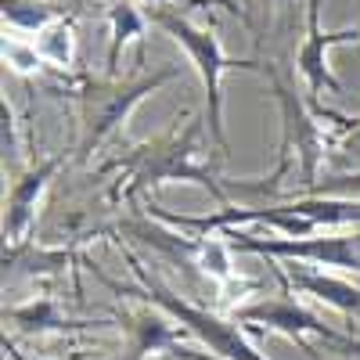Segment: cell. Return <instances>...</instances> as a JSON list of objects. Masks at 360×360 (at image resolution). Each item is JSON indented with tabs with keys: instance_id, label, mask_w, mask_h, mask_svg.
<instances>
[{
	"instance_id": "6da1fadb",
	"label": "cell",
	"mask_w": 360,
	"mask_h": 360,
	"mask_svg": "<svg viewBox=\"0 0 360 360\" xmlns=\"http://www.w3.org/2000/svg\"><path fill=\"white\" fill-rule=\"evenodd\" d=\"M148 22L159 25L166 37H173L180 47L188 51L191 58V65L205 86V127H209V137H213V144L220 148V155H227V130H224V94H220V86H224V76L234 72V69H245V72H259L263 76V65L259 62H242V58H231L217 33H209V29L195 25L191 18H184L180 11L166 8V4H152L144 11Z\"/></svg>"
},
{
	"instance_id": "7a4b0ae2",
	"label": "cell",
	"mask_w": 360,
	"mask_h": 360,
	"mask_svg": "<svg viewBox=\"0 0 360 360\" xmlns=\"http://www.w3.org/2000/svg\"><path fill=\"white\" fill-rule=\"evenodd\" d=\"M205 127V115L195 119V123H188V130H173L159 141H148L141 148H134L130 155L119 159V166L127 169V188L123 195H141L148 188H159L166 184V180H188V184H198L205 188L209 195H213L220 205H231L227 202V191L217 184L213 169H205L195 162V141L202 137Z\"/></svg>"
},
{
	"instance_id": "3957f363",
	"label": "cell",
	"mask_w": 360,
	"mask_h": 360,
	"mask_svg": "<svg viewBox=\"0 0 360 360\" xmlns=\"http://www.w3.org/2000/svg\"><path fill=\"white\" fill-rule=\"evenodd\" d=\"M263 76L270 79V86H274V101L281 108V155H278V166L274 173H270L263 184H256V180H245V184H234L242 191H252V195H274L281 176L299 162V188L310 191L317 184V166L324 159V148H328V134L317 127V119L307 112V105L299 101L292 90L285 86V79L263 65Z\"/></svg>"
},
{
	"instance_id": "277c9868",
	"label": "cell",
	"mask_w": 360,
	"mask_h": 360,
	"mask_svg": "<svg viewBox=\"0 0 360 360\" xmlns=\"http://www.w3.org/2000/svg\"><path fill=\"white\" fill-rule=\"evenodd\" d=\"M176 76H180V69L166 65L159 72L134 76V79H115V76L90 79L79 90V155H90L148 94H155L162 83H169Z\"/></svg>"
},
{
	"instance_id": "5b68a950",
	"label": "cell",
	"mask_w": 360,
	"mask_h": 360,
	"mask_svg": "<svg viewBox=\"0 0 360 360\" xmlns=\"http://www.w3.org/2000/svg\"><path fill=\"white\" fill-rule=\"evenodd\" d=\"M127 259H130V266H134L137 281L144 285V295H141V299H148V303H155V307L166 310L169 317H176L191 335H198L217 356H224V360H266L263 353H256V346L242 335V328H238V324H231V321H224V317H217V314L184 303L176 292H169L166 285H159L152 274H148L141 259H134L130 252H127Z\"/></svg>"
},
{
	"instance_id": "8992f818",
	"label": "cell",
	"mask_w": 360,
	"mask_h": 360,
	"mask_svg": "<svg viewBox=\"0 0 360 360\" xmlns=\"http://www.w3.org/2000/svg\"><path fill=\"white\" fill-rule=\"evenodd\" d=\"M231 249L259 252L270 259H295V263H317V266H349L360 270V238H288V234H242L231 231Z\"/></svg>"
},
{
	"instance_id": "52a82bcc",
	"label": "cell",
	"mask_w": 360,
	"mask_h": 360,
	"mask_svg": "<svg viewBox=\"0 0 360 360\" xmlns=\"http://www.w3.org/2000/svg\"><path fill=\"white\" fill-rule=\"evenodd\" d=\"M234 321H242V324H263V328H270V332H281V335L303 342V346H307V335H321L324 342H332V346L360 356V342L353 335L339 332V328H332V324H324L310 310H299L295 303H256V307H242V310L234 314ZM307 353H310V346H307Z\"/></svg>"
},
{
	"instance_id": "ba28073f",
	"label": "cell",
	"mask_w": 360,
	"mask_h": 360,
	"mask_svg": "<svg viewBox=\"0 0 360 360\" xmlns=\"http://www.w3.org/2000/svg\"><path fill=\"white\" fill-rule=\"evenodd\" d=\"M360 40V29H339V33H324L321 29V0H307V37L303 47L295 54V65L303 72V79L310 83V105L332 90V94H342V83L332 76L328 69V51L339 47V44H356Z\"/></svg>"
},
{
	"instance_id": "9c48e42d",
	"label": "cell",
	"mask_w": 360,
	"mask_h": 360,
	"mask_svg": "<svg viewBox=\"0 0 360 360\" xmlns=\"http://www.w3.org/2000/svg\"><path fill=\"white\" fill-rule=\"evenodd\" d=\"M58 166H62V155L58 159H44L40 166H33L29 173H22L15 184H11V195H8V213H4V238L8 245L18 249L25 242L29 227L37 224V202L47 188V180L58 173Z\"/></svg>"
},
{
	"instance_id": "30bf717a",
	"label": "cell",
	"mask_w": 360,
	"mask_h": 360,
	"mask_svg": "<svg viewBox=\"0 0 360 360\" xmlns=\"http://www.w3.org/2000/svg\"><path fill=\"white\" fill-rule=\"evenodd\" d=\"M285 278L307 295H317L321 303L335 307L339 314H349L360 321V288L342 281V278H332V274H321L310 263H285Z\"/></svg>"
},
{
	"instance_id": "8fae6325",
	"label": "cell",
	"mask_w": 360,
	"mask_h": 360,
	"mask_svg": "<svg viewBox=\"0 0 360 360\" xmlns=\"http://www.w3.org/2000/svg\"><path fill=\"white\" fill-rule=\"evenodd\" d=\"M180 335L184 332H176V328H169L166 321L144 314V310L130 314V317H123V339H127L123 360H144L148 353H155L162 346H173Z\"/></svg>"
},
{
	"instance_id": "7c38bea8",
	"label": "cell",
	"mask_w": 360,
	"mask_h": 360,
	"mask_svg": "<svg viewBox=\"0 0 360 360\" xmlns=\"http://www.w3.org/2000/svg\"><path fill=\"white\" fill-rule=\"evenodd\" d=\"M112 22V44H108V76L119 72V51H123L127 40H137V62H144V25L148 15H141L130 0H119L108 15Z\"/></svg>"
},
{
	"instance_id": "4fadbf2b",
	"label": "cell",
	"mask_w": 360,
	"mask_h": 360,
	"mask_svg": "<svg viewBox=\"0 0 360 360\" xmlns=\"http://www.w3.org/2000/svg\"><path fill=\"white\" fill-rule=\"evenodd\" d=\"M8 317L18 324V328H25V332H47V328H58V332H72V328H98V324H105V321H69V317H62L54 310V303H33V307H15V310H8Z\"/></svg>"
},
{
	"instance_id": "5bb4252c",
	"label": "cell",
	"mask_w": 360,
	"mask_h": 360,
	"mask_svg": "<svg viewBox=\"0 0 360 360\" xmlns=\"http://www.w3.org/2000/svg\"><path fill=\"white\" fill-rule=\"evenodd\" d=\"M4 18H8L11 25H22V29H44V25L58 22V11L40 8V4H18V0H4Z\"/></svg>"
},
{
	"instance_id": "9a60e30c",
	"label": "cell",
	"mask_w": 360,
	"mask_h": 360,
	"mask_svg": "<svg viewBox=\"0 0 360 360\" xmlns=\"http://www.w3.org/2000/svg\"><path fill=\"white\" fill-rule=\"evenodd\" d=\"M44 54L51 58L54 65H65L69 62V25H62V29H54V33H44Z\"/></svg>"
},
{
	"instance_id": "2e32d148",
	"label": "cell",
	"mask_w": 360,
	"mask_h": 360,
	"mask_svg": "<svg viewBox=\"0 0 360 360\" xmlns=\"http://www.w3.org/2000/svg\"><path fill=\"white\" fill-rule=\"evenodd\" d=\"M169 4H180V8H227L231 15H238V22L249 25V15L234 4V0H169Z\"/></svg>"
},
{
	"instance_id": "e0dca14e",
	"label": "cell",
	"mask_w": 360,
	"mask_h": 360,
	"mask_svg": "<svg viewBox=\"0 0 360 360\" xmlns=\"http://www.w3.org/2000/svg\"><path fill=\"white\" fill-rule=\"evenodd\" d=\"M314 112H317L321 119H332V123H339L346 134H349V130L360 123V115H339V112H332V108H321V105H314Z\"/></svg>"
},
{
	"instance_id": "ac0fdd59",
	"label": "cell",
	"mask_w": 360,
	"mask_h": 360,
	"mask_svg": "<svg viewBox=\"0 0 360 360\" xmlns=\"http://www.w3.org/2000/svg\"><path fill=\"white\" fill-rule=\"evenodd\" d=\"M342 155H349V159H360V123L342 137Z\"/></svg>"
},
{
	"instance_id": "d6986e66",
	"label": "cell",
	"mask_w": 360,
	"mask_h": 360,
	"mask_svg": "<svg viewBox=\"0 0 360 360\" xmlns=\"http://www.w3.org/2000/svg\"><path fill=\"white\" fill-rule=\"evenodd\" d=\"M4 353H8V360H25V356H22V353L15 349V342H11L8 335H4Z\"/></svg>"
}]
</instances>
